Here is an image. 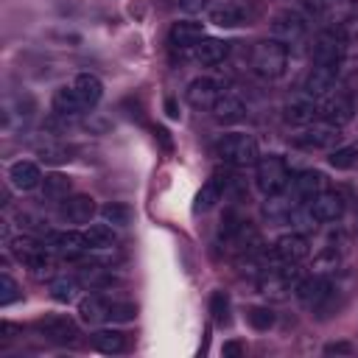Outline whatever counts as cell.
<instances>
[{
	"label": "cell",
	"instance_id": "cell-1",
	"mask_svg": "<svg viewBox=\"0 0 358 358\" xmlns=\"http://www.w3.org/2000/svg\"><path fill=\"white\" fill-rule=\"evenodd\" d=\"M252 70L260 76V78H280L288 67V45L277 42V39H260L255 42L252 48Z\"/></svg>",
	"mask_w": 358,
	"mask_h": 358
},
{
	"label": "cell",
	"instance_id": "cell-2",
	"mask_svg": "<svg viewBox=\"0 0 358 358\" xmlns=\"http://www.w3.org/2000/svg\"><path fill=\"white\" fill-rule=\"evenodd\" d=\"M215 157L227 165H235V168H246V165H255L260 159V151H257V143L252 134H241V131H232V134H224L218 143H215Z\"/></svg>",
	"mask_w": 358,
	"mask_h": 358
},
{
	"label": "cell",
	"instance_id": "cell-3",
	"mask_svg": "<svg viewBox=\"0 0 358 358\" xmlns=\"http://www.w3.org/2000/svg\"><path fill=\"white\" fill-rule=\"evenodd\" d=\"M288 182H291V171H288V165H285L282 157L268 154V157H260L255 162V185H257V190L263 196L282 193L288 187Z\"/></svg>",
	"mask_w": 358,
	"mask_h": 358
},
{
	"label": "cell",
	"instance_id": "cell-4",
	"mask_svg": "<svg viewBox=\"0 0 358 358\" xmlns=\"http://www.w3.org/2000/svg\"><path fill=\"white\" fill-rule=\"evenodd\" d=\"M271 39L282 42V45H294L299 39H305L308 34V17L299 14L296 8H282L271 17Z\"/></svg>",
	"mask_w": 358,
	"mask_h": 358
},
{
	"label": "cell",
	"instance_id": "cell-5",
	"mask_svg": "<svg viewBox=\"0 0 358 358\" xmlns=\"http://www.w3.org/2000/svg\"><path fill=\"white\" fill-rule=\"evenodd\" d=\"M338 140H341V129L322 120V123L305 126V129L294 137V145L302 148V151H330V148L338 145Z\"/></svg>",
	"mask_w": 358,
	"mask_h": 358
},
{
	"label": "cell",
	"instance_id": "cell-6",
	"mask_svg": "<svg viewBox=\"0 0 358 358\" xmlns=\"http://www.w3.org/2000/svg\"><path fill=\"white\" fill-rule=\"evenodd\" d=\"M294 294L299 299L302 308L308 310H324V305L333 299V285L327 277L322 274H313V277H305L294 285Z\"/></svg>",
	"mask_w": 358,
	"mask_h": 358
},
{
	"label": "cell",
	"instance_id": "cell-7",
	"mask_svg": "<svg viewBox=\"0 0 358 358\" xmlns=\"http://www.w3.org/2000/svg\"><path fill=\"white\" fill-rule=\"evenodd\" d=\"M347 48V34L344 28H324L316 42H313V62L316 64H341Z\"/></svg>",
	"mask_w": 358,
	"mask_h": 358
},
{
	"label": "cell",
	"instance_id": "cell-8",
	"mask_svg": "<svg viewBox=\"0 0 358 358\" xmlns=\"http://www.w3.org/2000/svg\"><path fill=\"white\" fill-rule=\"evenodd\" d=\"M224 92H227V90H224V81H221V78L199 76V78H193V81L187 84L185 98H187V103L196 106V109H213V103H215Z\"/></svg>",
	"mask_w": 358,
	"mask_h": 358
},
{
	"label": "cell",
	"instance_id": "cell-9",
	"mask_svg": "<svg viewBox=\"0 0 358 358\" xmlns=\"http://www.w3.org/2000/svg\"><path fill=\"white\" fill-rule=\"evenodd\" d=\"M308 210H310V215L319 221V224H330V221H338L341 215H344V210H347V201H344V196L338 193V190H322L319 196H313L310 201H308Z\"/></svg>",
	"mask_w": 358,
	"mask_h": 358
},
{
	"label": "cell",
	"instance_id": "cell-10",
	"mask_svg": "<svg viewBox=\"0 0 358 358\" xmlns=\"http://www.w3.org/2000/svg\"><path fill=\"white\" fill-rule=\"evenodd\" d=\"M182 53L201 67H215L229 56V42L215 39V36H201L190 50H182Z\"/></svg>",
	"mask_w": 358,
	"mask_h": 358
},
{
	"label": "cell",
	"instance_id": "cell-11",
	"mask_svg": "<svg viewBox=\"0 0 358 358\" xmlns=\"http://www.w3.org/2000/svg\"><path fill=\"white\" fill-rule=\"evenodd\" d=\"M338 84V64H316L308 70L305 76V84H302V92L313 95V98H324L336 90Z\"/></svg>",
	"mask_w": 358,
	"mask_h": 358
},
{
	"label": "cell",
	"instance_id": "cell-12",
	"mask_svg": "<svg viewBox=\"0 0 358 358\" xmlns=\"http://www.w3.org/2000/svg\"><path fill=\"white\" fill-rule=\"evenodd\" d=\"M36 327L53 344H76L78 341V327H76V322L70 316H62V313L45 316V319L36 322Z\"/></svg>",
	"mask_w": 358,
	"mask_h": 358
},
{
	"label": "cell",
	"instance_id": "cell-13",
	"mask_svg": "<svg viewBox=\"0 0 358 358\" xmlns=\"http://www.w3.org/2000/svg\"><path fill=\"white\" fill-rule=\"evenodd\" d=\"M308 252H310V243H308V238L302 232H285V235H280L274 241V257L280 263H285V266H294V263L305 260Z\"/></svg>",
	"mask_w": 358,
	"mask_h": 358
},
{
	"label": "cell",
	"instance_id": "cell-14",
	"mask_svg": "<svg viewBox=\"0 0 358 358\" xmlns=\"http://www.w3.org/2000/svg\"><path fill=\"white\" fill-rule=\"evenodd\" d=\"M207 17L218 28H241L249 22V11L235 0H218L207 8Z\"/></svg>",
	"mask_w": 358,
	"mask_h": 358
},
{
	"label": "cell",
	"instance_id": "cell-15",
	"mask_svg": "<svg viewBox=\"0 0 358 358\" xmlns=\"http://www.w3.org/2000/svg\"><path fill=\"white\" fill-rule=\"evenodd\" d=\"M355 115V106H352V98L344 95V92H336V95H327L324 103H319V120L330 123V126H344L350 123Z\"/></svg>",
	"mask_w": 358,
	"mask_h": 358
},
{
	"label": "cell",
	"instance_id": "cell-16",
	"mask_svg": "<svg viewBox=\"0 0 358 358\" xmlns=\"http://www.w3.org/2000/svg\"><path fill=\"white\" fill-rule=\"evenodd\" d=\"M316 117H319V101L313 95H308V92L291 98L288 106H285V120L294 123V126H302L305 129V126L316 123Z\"/></svg>",
	"mask_w": 358,
	"mask_h": 358
},
{
	"label": "cell",
	"instance_id": "cell-17",
	"mask_svg": "<svg viewBox=\"0 0 358 358\" xmlns=\"http://www.w3.org/2000/svg\"><path fill=\"white\" fill-rule=\"evenodd\" d=\"M201 36H204V25L201 22H196V20H179L168 31V45L182 53V50H190Z\"/></svg>",
	"mask_w": 358,
	"mask_h": 358
},
{
	"label": "cell",
	"instance_id": "cell-18",
	"mask_svg": "<svg viewBox=\"0 0 358 358\" xmlns=\"http://www.w3.org/2000/svg\"><path fill=\"white\" fill-rule=\"evenodd\" d=\"M59 215L67 224H90V218L95 215V199L92 196H84V193H76V196H70V199L62 201Z\"/></svg>",
	"mask_w": 358,
	"mask_h": 358
},
{
	"label": "cell",
	"instance_id": "cell-19",
	"mask_svg": "<svg viewBox=\"0 0 358 358\" xmlns=\"http://www.w3.org/2000/svg\"><path fill=\"white\" fill-rule=\"evenodd\" d=\"M288 187H291L302 201H310L313 196H319L322 190H327V176H324L322 171L308 168V171H299V173L288 182Z\"/></svg>",
	"mask_w": 358,
	"mask_h": 358
},
{
	"label": "cell",
	"instance_id": "cell-20",
	"mask_svg": "<svg viewBox=\"0 0 358 358\" xmlns=\"http://www.w3.org/2000/svg\"><path fill=\"white\" fill-rule=\"evenodd\" d=\"M48 243L53 252L64 255V257H78L81 252H87V238L84 232H76V229H62V232H50L48 235Z\"/></svg>",
	"mask_w": 358,
	"mask_h": 358
},
{
	"label": "cell",
	"instance_id": "cell-21",
	"mask_svg": "<svg viewBox=\"0 0 358 358\" xmlns=\"http://www.w3.org/2000/svg\"><path fill=\"white\" fill-rule=\"evenodd\" d=\"M210 112H213L215 123H221V126H232V123H238V120L246 117V106H243V101H241L238 95H232V92H224V95L213 103Z\"/></svg>",
	"mask_w": 358,
	"mask_h": 358
},
{
	"label": "cell",
	"instance_id": "cell-22",
	"mask_svg": "<svg viewBox=\"0 0 358 358\" xmlns=\"http://www.w3.org/2000/svg\"><path fill=\"white\" fill-rule=\"evenodd\" d=\"M8 182L11 187L17 190H34L42 185V173H39V165L31 162V159H17L11 168H8Z\"/></svg>",
	"mask_w": 358,
	"mask_h": 358
},
{
	"label": "cell",
	"instance_id": "cell-23",
	"mask_svg": "<svg viewBox=\"0 0 358 358\" xmlns=\"http://www.w3.org/2000/svg\"><path fill=\"white\" fill-rule=\"evenodd\" d=\"M50 106H53V112H56L59 117H73V115H78V112H84V109H87V106H84V101L78 98V92H76V87H73V84L59 87V90L53 92Z\"/></svg>",
	"mask_w": 358,
	"mask_h": 358
},
{
	"label": "cell",
	"instance_id": "cell-24",
	"mask_svg": "<svg viewBox=\"0 0 358 358\" xmlns=\"http://www.w3.org/2000/svg\"><path fill=\"white\" fill-rule=\"evenodd\" d=\"M109 299L106 296H101V294H90V296H84L81 302H78V316H81V322H87V324H98V322H103V319H109Z\"/></svg>",
	"mask_w": 358,
	"mask_h": 358
},
{
	"label": "cell",
	"instance_id": "cell-25",
	"mask_svg": "<svg viewBox=\"0 0 358 358\" xmlns=\"http://www.w3.org/2000/svg\"><path fill=\"white\" fill-rule=\"evenodd\" d=\"M73 87H76V92H78V98L84 101L87 109L95 106V103L101 101V95H103V84H101V78L92 76V73H78V76L73 78Z\"/></svg>",
	"mask_w": 358,
	"mask_h": 358
},
{
	"label": "cell",
	"instance_id": "cell-26",
	"mask_svg": "<svg viewBox=\"0 0 358 358\" xmlns=\"http://www.w3.org/2000/svg\"><path fill=\"white\" fill-rule=\"evenodd\" d=\"M92 347L98 350V352H103V355H117V352H123L126 350V336L120 333V330H95L92 333Z\"/></svg>",
	"mask_w": 358,
	"mask_h": 358
},
{
	"label": "cell",
	"instance_id": "cell-27",
	"mask_svg": "<svg viewBox=\"0 0 358 358\" xmlns=\"http://www.w3.org/2000/svg\"><path fill=\"white\" fill-rule=\"evenodd\" d=\"M84 238H87V246L95 249V252H103V249H112L115 246V229L103 221V224H90L84 229Z\"/></svg>",
	"mask_w": 358,
	"mask_h": 358
},
{
	"label": "cell",
	"instance_id": "cell-28",
	"mask_svg": "<svg viewBox=\"0 0 358 358\" xmlns=\"http://www.w3.org/2000/svg\"><path fill=\"white\" fill-rule=\"evenodd\" d=\"M221 193H224L221 179H218V176L207 179V182H204V187L196 193V204H193V210H196V213H207L215 201H221Z\"/></svg>",
	"mask_w": 358,
	"mask_h": 358
},
{
	"label": "cell",
	"instance_id": "cell-29",
	"mask_svg": "<svg viewBox=\"0 0 358 358\" xmlns=\"http://www.w3.org/2000/svg\"><path fill=\"white\" fill-rule=\"evenodd\" d=\"M48 291H50V299L53 302L67 305V302H73L78 296V280L76 277H56Z\"/></svg>",
	"mask_w": 358,
	"mask_h": 358
},
{
	"label": "cell",
	"instance_id": "cell-30",
	"mask_svg": "<svg viewBox=\"0 0 358 358\" xmlns=\"http://www.w3.org/2000/svg\"><path fill=\"white\" fill-rule=\"evenodd\" d=\"M327 162H330L336 171H350V168L358 162V148H355V145H336V148H330Z\"/></svg>",
	"mask_w": 358,
	"mask_h": 358
},
{
	"label": "cell",
	"instance_id": "cell-31",
	"mask_svg": "<svg viewBox=\"0 0 358 358\" xmlns=\"http://www.w3.org/2000/svg\"><path fill=\"white\" fill-rule=\"evenodd\" d=\"M42 193H45L48 199H67V193H70V179H67L64 173H48V176L42 179Z\"/></svg>",
	"mask_w": 358,
	"mask_h": 358
},
{
	"label": "cell",
	"instance_id": "cell-32",
	"mask_svg": "<svg viewBox=\"0 0 358 358\" xmlns=\"http://www.w3.org/2000/svg\"><path fill=\"white\" fill-rule=\"evenodd\" d=\"M8 246H11V255H14L17 260H22V263H28V260L42 249V243H39L36 238H31V235H17Z\"/></svg>",
	"mask_w": 358,
	"mask_h": 358
},
{
	"label": "cell",
	"instance_id": "cell-33",
	"mask_svg": "<svg viewBox=\"0 0 358 358\" xmlns=\"http://www.w3.org/2000/svg\"><path fill=\"white\" fill-rule=\"evenodd\" d=\"M101 218H103L106 224H112V227H129V221H131V210H129L126 204L109 201V204L101 207Z\"/></svg>",
	"mask_w": 358,
	"mask_h": 358
},
{
	"label": "cell",
	"instance_id": "cell-34",
	"mask_svg": "<svg viewBox=\"0 0 358 358\" xmlns=\"http://www.w3.org/2000/svg\"><path fill=\"white\" fill-rule=\"evenodd\" d=\"M25 266L34 271V277H50V274H53V257H50V252H48L45 246H42Z\"/></svg>",
	"mask_w": 358,
	"mask_h": 358
},
{
	"label": "cell",
	"instance_id": "cell-35",
	"mask_svg": "<svg viewBox=\"0 0 358 358\" xmlns=\"http://www.w3.org/2000/svg\"><path fill=\"white\" fill-rule=\"evenodd\" d=\"M210 313H213V319L218 324H227L229 322V296L224 291H215L210 296Z\"/></svg>",
	"mask_w": 358,
	"mask_h": 358
},
{
	"label": "cell",
	"instance_id": "cell-36",
	"mask_svg": "<svg viewBox=\"0 0 358 358\" xmlns=\"http://www.w3.org/2000/svg\"><path fill=\"white\" fill-rule=\"evenodd\" d=\"M36 154H39L45 162H64V159H70V157H67V148H64L62 143H53V140L36 145Z\"/></svg>",
	"mask_w": 358,
	"mask_h": 358
},
{
	"label": "cell",
	"instance_id": "cell-37",
	"mask_svg": "<svg viewBox=\"0 0 358 358\" xmlns=\"http://www.w3.org/2000/svg\"><path fill=\"white\" fill-rule=\"evenodd\" d=\"M246 319H249V324H252L255 330H268V327L274 324V313H271L268 308H249Z\"/></svg>",
	"mask_w": 358,
	"mask_h": 358
},
{
	"label": "cell",
	"instance_id": "cell-38",
	"mask_svg": "<svg viewBox=\"0 0 358 358\" xmlns=\"http://www.w3.org/2000/svg\"><path fill=\"white\" fill-rule=\"evenodd\" d=\"M14 299H20V285L11 280V274H0V305H11Z\"/></svg>",
	"mask_w": 358,
	"mask_h": 358
},
{
	"label": "cell",
	"instance_id": "cell-39",
	"mask_svg": "<svg viewBox=\"0 0 358 358\" xmlns=\"http://www.w3.org/2000/svg\"><path fill=\"white\" fill-rule=\"evenodd\" d=\"M137 316V308L131 302H112L109 305V322H131Z\"/></svg>",
	"mask_w": 358,
	"mask_h": 358
},
{
	"label": "cell",
	"instance_id": "cell-40",
	"mask_svg": "<svg viewBox=\"0 0 358 358\" xmlns=\"http://www.w3.org/2000/svg\"><path fill=\"white\" fill-rule=\"evenodd\" d=\"M17 221H20V227H25V229H34V232H48V224H45L42 218L31 215V213H20V215H17Z\"/></svg>",
	"mask_w": 358,
	"mask_h": 358
},
{
	"label": "cell",
	"instance_id": "cell-41",
	"mask_svg": "<svg viewBox=\"0 0 358 358\" xmlns=\"http://www.w3.org/2000/svg\"><path fill=\"white\" fill-rule=\"evenodd\" d=\"M179 8L185 14H201L204 8H210V0H179Z\"/></svg>",
	"mask_w": 358,
	"mask_h": 358
},
{
	"label": "cell",
	"instance_id": "cell-42",
	"mask_svg": "<svg viewBox=\"0 0 358 358\" xmlns=\"http://www.w3.org/2000/svg\"><path fill=\"white\" fill-rule=\"evenodd\" d=\"M324 352H327V355H350V352H352V344H347V341H333V344L324 347Z\"/></svg>",
	"mask_w": 358,
	"mask_h": 358
},
{
	"label": "cell",
	"instance_id": "cell-43",
	"mask_svg": "<svg viewBox=\"0 0 358 358\" xmlns=\"http://www.w3.org/2000/svg\"><path fill=\"white\" fill-rule=\"evenodd\" d=\"M241 352H243V347H241L238 341H227V344H224V355H227V358H238Z\"/></svg>",
	"mask_w": 358,
	"mask_h": 358
},
{
	"label": "cell",
	"instance_id": "cell-44",
	"mask_svg": "<svg viewBox=\"0 0 358 358\" xmlns=\"http://www.w3.org/2000/svg\"><path fill=\"white\" fill-rule=\"evenodd\" d=\"M14 333H17V327L11 322H3V338H14Z\"/></svg>",
	"mask_w": 358,
	"mask_h": 358
}]
</instances>
